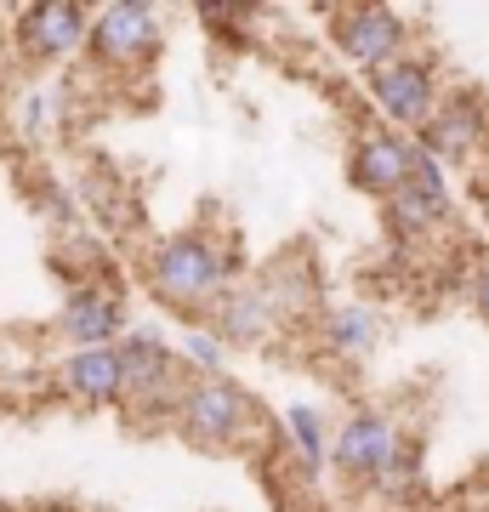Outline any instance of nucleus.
I'll return each mask as SVG.
<instances>
[{"label": "nucleus", "instance_id": "7", "mask_svg": "<svg viewBox=\"0 0 489 512\" xmlns=\"http://www.w3.org/2000/svg\"><path fill=\"white\" fill-rule=\"evenodd\" d=\"M370 103H376L393 126H427L438 114V103H444V92H438V69L427 63V57L404 52L399 63H387V69L370 74Z\"/></svg>", "mask_w": 489, "mask_h": 512}, {"label": "nucleus", "instance_id": "17", "mask_svg": "<svg viewBox=\"0 0 489 512\" xmlns=\"http://www.w3.org/2000/svg\"><path fill=\"white\" fill-rule=\"evenodd\" d=\"M222 348H228V342H222V336H217L211 325H205V330L194 325V330H188V336L177 342L182 365L194 370V376H222Z\"/></svg>", "mask_w": 489, "mask_h": 512}, {"label": "nucleus", "instance_id": "5", "mask_svg": "<svg viewBox=\"0 0 489 512\" xmlns=\"http://www.w3.org/2000/svg\"><path fill=\"white\" fill-rule=\"evenodd\" d=\"M416 165H421V143H410L399 131H359L347 143V183L381 205L416 177Z\"/></svg>", "mask_w": 489, "mask_h": 512}, {"label": "nucleus", "instance_id": "3", "mask_svg": "<svg viewBox=\"0 0 489 512\" xmlns=\"http://www.w3.org/2000/svg\"><path fill=\"white\" fill-rule=\"evenodd\" d=\"M256 421V399L245 393L239 382L228 376H194L188 393H182V416H177V433L200 450H228L251 433Z\"/></svg>", "mask_w": 489, "mask_h": 512}, {"label": "nucleus", "instance_id": "12", "mask_svg": "<svg viewBox=\"0 0 489 512\" xmlns=\"http://www.w3.org/2000/svg\"><path fill=\"white\" fill-rule=\"evenodd\" d=\"M489 131V103L472 92H450L444 103H438V114L421 126V148L433 154L438 165L444 160H467L472 148L484 143Z\"/></svg>", "mask_w": 489, "mask_h": 512}, {"label": "nucleus", "instance_id": "11", "mask_svg": "<svg viewBox=\"0 0 489 512\" xmlns=\"http://www.w3.org/2000/svg\"><path fill=\"white\" fill-rule=\"evenodd\" d=\"M444 217H450V183H444V165L421 148L416 177L387 200V222H393V234L416 239V234H433Z\"/></svg>", "mask_w": 489, "mask_h": 512}, {"label": "nucleus", "instance_id": "4", "mask_svg": "<svg viewBox=\"0 0 489 512\" xmlns=\"http://www.w3.org/2000/svg\"><path fill=\"white\" fill-rule=\"evenodd\" d=\"M330 461H336V473L353 478V484H387V478L410 461V450H404L399 421L387 416V410H359V416H347L342 427H336Z\"/></svg>", "mask_w": 489, "mask_h": 512}, {"label": "nucleus", "instance_id": "19", "mask_svg": "<svg viewBox=\"0 0 489 512\" xmlns=\"http://www.w3.org/2000/svg\"><path fill=\"white\" fill-rule=\"evenodd\" d=\"M0 512H12V507H0Z\"/></svg>", "mask_w": 489, "mask_h": 512}, {"label": "nucleus", "instance_id": "10", "mask_svg": "<svg viewBox=\"0 0 489 512\" xmlns=\"http://www.w3.org/2000/svg\"><path fill=\"white\" fill-rule=\"evenodd\" d=\"M57 330H63V342H74V348H120L131 336L126 302L109 285H80V291H69V302L57 313Z\"/></svg>", "mask_w": 489, "mask_h": 512}, {"label": "nucleus", "instance_id": "2", "mask_svg": "<svg viewBox=\"0 0 489 512\" xmlns=\"http://www.w3.org/2000/svg\"><path fill=\"white\" fill-rule=\"evenodd\" d=\"M120 353H126V376H131V393H126V410L137 427H160V421H177L182 416V393H188V382H182V353L165 342L160 330H131L126 342H120Z\"/></svg>", "mask_w": 489, "mask_h": 512}, {"label": "nucleus", "instance_id": "8", "mask_svg": "<svg viewBox=\"0 0 489 512\" xmlns=\"http://www.w3.org/2000/svg\"><path fill=\"white\" fill-rule=\"evenodd\" d=\"M330 40H336V52L347 63H359L364 74H376L387 63H399L410 35H404V18L393 6H342L330 18Z\"/></svg>", "mask_w": 489, "mask_h": 512}, {"label": "nucleus", "instance_id": "18", "mask_svg": "<svg viewBox=\"0 0 489 512\" xmlns=\"http://www.w3.org/2000/svg\"><path fill=\"white\" fill-rule=\"evenodd\" d=\"M472 308H478V313L489 319V262L478 268V274H472Z\"/></svg>", "mask_w": 489, "mask_h": 512}, {"label": "nucleus", "instance_id": "16", "mask_svg": "<svg viewBox=\"0 0 489 512\" xmlns=\"http://www.w3.org/2000/svg\"><path fill=\"white\" fill-rule=\"evenodd\" d=\"M330 353H370L376 348V313L370 308H336L325 319Z\"/></svg>", "mask_w": 489, "mask_h": 512}, {"label": "nucleus", "instance_id": "15", "mask_svg": "<svg viewBox=\"0 0 489 512\" xmlns=\"http://www.w3.org/2000/svg\"><path fill=\"white\" fill-rule=\"evenodd\" d=\"M285 439H290V450H296V467L302 473H319L330 461V427H325V416L313 410V404H290L285 410Z\"/></svg>", "mask_w": 489, "mask_h": 512}, {"label": "nucleus", "instance_id": "9", "mask_svg": "<svg viewBox=\"0 0 489 512\" xmlns=\"http://www.w3.org/2000/svg\"><path fill=\"white\" fill-rule=\"evenodd\" d=\"M91 40V12L74 0H40L18 12V52L35 63H63V57L86 52Z\"/></svg>", "mask_w": 489, "mask_h": 512}, {"label": "nucleus", "instance_id": "6", "mask_svg": "<svg viewBox=\"0 0 489 512\" xmlns=\"http://www.w3.org/2000/svg\"><path fill=\"white\" fill-rule=\"evenodd\" d=\"M86 52L97 57L103 69H143L148 57L160 52V12H148L137 0H120V6L91 12Z\"/></svg>", "mask_w": 489, "mask_h": 512}, {"label": "nucleus", "instance_id": "14", "mask_svg": "<svg viewBox=\"0 0 489 512\" xmlns=\"http://www.w3.org/2000/svg\"><path fill=\"white\" fill-rule=\"evenodd\" d=\"M273 325H279V313H273V302H268L262 285L228 291L217 308H211V330H217L228 348H256V342H268Z\"/></svg>", "mask_w": 489, "mask_h": 512}, {"label": "nucleus", "instance_id": "13", "mask_svg": "<svg viewBox=\"0 0 489 512\" xmlns=\"http://www.w3.org/2000/svg\"><path fill=\"white\" fill-rule=\"evenodd\" d=\"M63 387H69L80 404H91V410L126 404V393H131L126 353L120 348H74L69 359H63Z\"/></svg>", "mask_w": 489, "mask_h": 512}, {"label": "nucleus", "instance_id": "1", "mask_svg": "<svg viewBox=\"0 0 489 512\" xmlns=\"http://www.w3.org/2000/svg\"><path fill=\"white\" fill-rule=\"evenodd\" d=\"M143 279H148V291L160 296L165 308L211 313L222 296L234 291V256L222 251L217 234H205V228H182V234H165V239L148 245Z\"/></svg>", "mask_w": 489, "mask_h": 512}]
</instances>
